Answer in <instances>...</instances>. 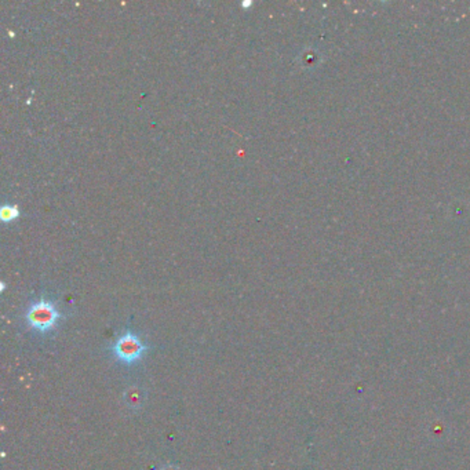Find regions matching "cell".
Wrapping results in <instances>:
<instances>
[{
	"instance_id": "7a4b0ae2",
	"label": "cell",
	"mask_w": 470,
	"mask_h": 470,
	"mask_svg": "<svg viewBox=\"0 0 470 470\" xmlns=\"http://www.w3.org/2000/svg\"><path fill=\"white\" fill-rule=\"evenodd\" d=\"M61 317L62 314H60L57 307L47 298H40L39 301L33 302L25 314L28 325L42 334L53 331Z\"/></svg>"
},
{
	"instance_id": "6da1fadb",
	"label": "cell",
	"mask_w": 470,
	"mask_h": 470,
	"mask_svg": "<svg viewBox=\"0 0 470 470\" xmlns=\"http://www.w3.org/2000/svg\"><path fill=\"white\" fill-rule=\"evenodd\" d=\"M150 346L134 331L130 329L122 334L111 347L115 359L126 365H132L143 360Z\"/></svg>"
},
{
	"instance_id": "8992f818",
	"label": "cell",
	"mask_w": 470,
	"mask_h": 470,
	"mask_svg": "<svg viewBox=\"0 0 470 470\" xmlns=\"http://www.w3.org/2000/svg\"><path fill=\"white\" fill-rule=\"evenodd\" d=\"M250 4H251V1H244L243 3V6H250Z\"/></svg>"
},
{
	"instance_id": "277c9868",
	"label": "cell",
	"mask_w": 470,
	"mask_h": 470,
	"mask_svg": "<svg viewBox=\"0 0 470 470\" xmlns=\"http://www.w3.org/2000/svg\"><path fill=\"white\" fill-rule=\"evenodd\" d=\"M18 215H19V210H18L17 206L4 204V206L0 208V218L3 219V222L14 221Z\"/></svg>"
},
{
	"instance_id": "5b68a950",
	"label": "cell",
	"mask_w": 470,
	"mask_h": 470,
	"mask_svg": "<svg viewBox=\"0 0 470 470\" xmlns=\"http://www.w3.org/2000/svg\"><path fill=\"white\" fill-rule=\"evenodd\" d=\"M160 470H179L177 467H174V465H167V467H164V468H161Z\"/></svg>"
},
{
	"instance_id": "3957f363",
	"label": "cell",
	"mask_w": 470,
	"mask_h": 470,
	"mask_svg": "<svg viewBox=\"0 0 470 470\" xmlns=\"http://www.w3.org/2000/svg\"><path fill=\"white\" fill-rule=\"evenodd\" d=\"M143 390L138 388H130L125 395V401L130 408H140L143 406Z\"/></svg>"
}]
</instances>
